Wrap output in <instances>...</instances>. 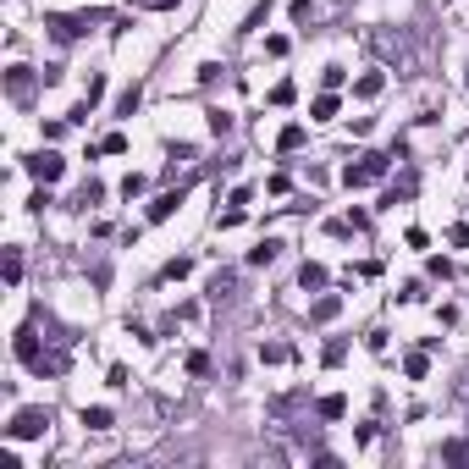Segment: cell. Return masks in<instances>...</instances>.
<instances>
[{
    "instance_id": "1",
    "label": "cell",
    "mask_w": 469,
    "mask_h": 469,
    "mask_svg": "<svg viewBox=\"0 0 469 469\" xmlns=\"http://www.w3.org/2000/svg\"><path fill=\"white\" fill-rule=\"evenodd\" d=\"M381 171H386V155H364L359 166H348V171H342V182H348V188H364V182H375Z\"/></svg>"
},
{
    "instance_id": "2",
    "label": "cell",
    "mask_w": 469,
    "mask_h": 469,
    "mask_svg": "<svg viewBox=\"0 0 469 469\" xmlns=\"http://www.w3.org/2000/svg\"><path fill=\"white\" fill-rule=\"evenodd\" d=\"M45 425H50V414H45V408H23V414H17V425H12V436H17V441H34V436H45Z\"/></svg>"
},
{
    "instance_id": "3",
    "label": "cell",
    "mask_w": 469,
    "mask_h": 469,
    "mask_svg": "<svg viewBox=\"0 0 469 469\" xmlns=\"http://www.w3.org/2000/svg\"><path fill=\"white\" fill-rule=\"evenodd\" d=\"M28 171H34V177H45V182H56V177H61V155H34V160H28Z\"/></svg>"
},
{
    "instance_id": "4",
    "label": "cell",
    "mask_w": 469,
    "mask_h": 469,
    "mask_svg": "<svg viewBox=\"0 0 469 469\" xmlns=\"http://www.w3.org/2000/svg\"><path fill=\"white\" fill-rule=\"evenodd\" d=\"M276 254H282V243H276V238H265V243H260V249L249 254V265H271Z\"/></svg>"
},
{
    "instance_id": "5",
    "label": "cell",
    "mask_w": 469,
    "mask_h": 469,
    "mask_svg": "<svg viewBox=\"0 0 469 469\" xmlns=\"http://www.w3.org/2000/svg\"><path fill=\"white\" fill-rule=\"evenodd\" d=\"M171 210H177V193H160V199H155V204H149V221H166V215H171Z\"/></svg>"
},
{
    "instance_id": "6",
    "label": "cell",
    "mask_w": 469,
    "mask_h": 469,
    "mask_svg": "<svg viewBox=\"0 0 469 469\" xmlns=\"http://www.w3.org/2000/svg\"><path fill=\"white\" fill-rule=\"evenodd\" d=\"M83 425H89V430H105V425H111V408H83Z\"/></svg>"
},
{
    "instance_id": "7",
    "label": "cell",
    "mask_w": 469,
    "mask_h": 469,
    "mask_svg": "<svg viewBox=\"0 0 469 469\" xmlns=\"http://www.w3.org/2000/svg\"><path fill=\"white\" fill-rule=\"evenodd\" d=\"M359 100H370V94H381V72H370V78H359V89H353Z\"/></svg>"
},
{
    "instance_id": "8",
    "label": "cell",
    "mask_w": 469,
    "mask_h": 469,
    "mask_svg": "<svg viewBox=\"0 0 469 469\" xmlns=\"http://www.w3.org/2000/svg\"><path fill=\"white\" fill-rule=\"evenodd\" d=\"M309 111H315V122H326V116H337V100H331V94H320Z\"/></svg>"
},
{
    "instance_id": "9",
    "label": "cell",
    "mask_w": 469,
    "mask_h": 469,
    "mask_svg": "<svg viewBox=\"0 0 469 469\" xmlns=\"http://www.w3.org/2000/svg\"><path fill=\"white\" fill-rule=\"evenodd\" d=\"M210 133H215V138L232 133V116H226V111H210Z\"/></svg>"
},
{
    "instance_id": "10",
    "label": "cell",
    "mask_w": 469,
    "mask_h": 469,
    "mask_svg": "<svg viewBox=\"0 0 469 469\" xmlns=\"http://www.w3.org/2000/svg\"><path fill=\"white\" fill-rule=\"evenodd\" d=\"M298 144H304V127H298V122H293V127H282V149H298Z\"/></svg>"
},
{
    "instance_id": "11",
    "label": "cell",
    "mask_w": 469,
    "mask_h": 469,
    "mask_svg": "<svg viewBox=\"0 0 469 469\" xmlns=\"http://www.w3.org/2000/svg\"><path fill=\"white\" fill-rule=\"evenodd\" d=\"M342 408H348L342 397H320V414H326V419H342Z\"/></svg>"
},
{
    "instance_id": "12",
    "label": "cell",
    "mask_w": 469,
    "mask_h": 469,
    "mask_svg": "<svg viewBox=\"0 0 469 469\" xmlns=\"http://www.w3.org/2000/svg\"><path fill=\"white\" fill-rule=\"evenodd\" d=\"M304 287H326V271L320 265H304Z\"/></svg>"
},
{
    "instance_id": "13",
    "label": "cell",
    "mask_w": 469,
    "mask_h": 469,
    "mask_svg": "<svg viewBox=\"0 0 469 469\" xmlns=\"http://www.w3.org/2000/svg\"><path fill=\"white\" fill-rule=\"evenodd\" d=\"M138 6H177V0H138Z\"/></svg>"
}]
</instances>
